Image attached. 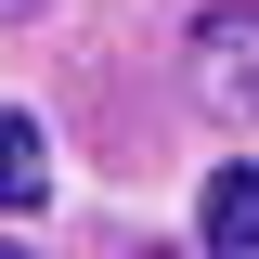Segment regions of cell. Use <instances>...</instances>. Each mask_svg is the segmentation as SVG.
Listing matches in <instances>:
<instances>
[{
  "mask_svg": "<svg viewBox=\"0 0 259 259\" xmlns=\"http://www.w3.org/2000/svg\"><path fill=\"white\" fill-rule=\"evenodd\" d=\"M0 259H26V246H0Z\"/></svg>",
  "mask_w": 259,
  "mask_h": 259,
  "instance_id": "cell-4",
  "label": "cell"
},
{
  "mask_svg": "<svg viewBox=\"0 0 259 259\" xmlns=\"http://www.w3.org/2000/svg\"><path fill=\"white\" fill-rule=\"evenodd\" d=\"M182 52H194V91L221 104L233 130H259V0H221V13H194V26H182Z\"/></svg>",
  "mask_w": 259,
  "mask_h": 259,
  "instance_id": "cell-1",
  "label": "cell"
},
{
  "mask_svg": "<svg viewBox=\"0 0 259 259\" xmlns=\"http://www.w3.org/2000/svg\"><path fill=\"white\" fill-rule=\"evenodd\" d=\"M39 194H52V143H39V117L0 104V207H39Z\"/></svg>",
  "mask_w": 259,
  "mask_h": 259,
  "instance_id": "cell-3",
  "label": "cell"
},
{
  "mask_svg": "<svg viewBox=\"0 0 259 259\" xmlns=\"http://www.w3.org/2000/svg\"><path fill=\"white\" fill-rule=\"evenodd\" d=\"M194 233H207V259H259V156L207 182V221H194Z\"/></svg>",
  "mask_w": 259,
  "mask_h": 259,
  "instance_id": "cell-2",
  "label": "cell"
}]
</instances>
